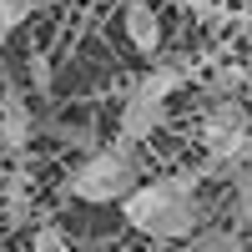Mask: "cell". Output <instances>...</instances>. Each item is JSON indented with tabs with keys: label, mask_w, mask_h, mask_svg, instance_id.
I'll use <instances>...</instances> for the list:
<instances>
[{
	"label": "cell",
	"mask_w": 252,
	"mask_h": 252,
	"mask_svg": "<svg viewBox=\"0 0 252 252\" xmlns=\"http://www.w3.org/2000/svg\"><path fill=\"white\" fill-rule=\"evenodd\" d=\"M166 121V101H157V96H146L141 86H131V96H126V106H121V136L116 141H146L157 131V126Z\"/></svg>",
	"instance_id": "5b68a950"
},
{
	"label": "cell",
	"mask_w": 252,
	"mask_h": 252,
	"mask_svg": "<svg viewBox=\"0 0 252 252\" xmlns=\"http://www.w3.org/2000/svg\"><path fill=\"white\" fill-rule=\"evenodd\" d=\"M121 26H126V40L141 51V56H157L161 51V20L146 0H121Z\"/></svg>",
	"instance_id": "8992f818"
},
{
	"label": "cell",
	"mask_w": 252,
	"mask_h": 252,
	"mask_svg": "<svg viewBox=\"0 0 252 252\" xmlns=\"http://www.w3.org/2000/svg\"><path fill=\"white\" fill-rule=\"evenodd\" d=\"M187 242H192V252H247L242 237H237V232H227V227H197Z\"/></svg>",
	"instance_id": "52a82bcc"
},
{
	"label": "cell",
	"mask_w": 252,
	"mask_h": 252,
	"mask_svg": "<svg viewBox=\"0 0 252 252\" xmlns=\"http://www.w3.org/2000/svg\"><path fill=\"white\" fill-rule=\"evenodd\" d=\"M202 146H207V157L212 161H242L247 157V146H252V111L242 106V101H212L202 116Z\"/></svg>",
	"instance_id": "3957f363"
},
{
	"label": "cell",
	"mask_w": 252,
	"mask_h": 252,
	"mask_svg": "<svg viewBox=\"0 0 252 252\" xmlns=\"http://www.w3.org/2000/svg\"><path fill=\"white\" fill-rule=\"evenodd\" d=\"M136 86H141L146 96H157V101H172V91L182 86V71H172V66H157L152 76H141Z\"/></svg>",
	"instance_id": "9c48e42d"
},
{
	"label": "cell",
	"mask_w": 252,
	"mask_h": 252,
	"mask_svg": "<svg viewBox=\"0 0 252 252\" xmlns=\"http://www.w3.org/2000/svg\"><path fill=\"white\" fill-rule=\"evenodd\" d=\"M121 217L136 232L157 237V242H187L202 227V207H197V177H161L131 187L121 197Z\"/></svg>",
	"instance_id": "6da1fadb"
},
{
	"label": "cell",
	"mask_w": 252,
	"mask_h": 252,
	"mask_svg": "<svg viewBox=\"0 0 252 252\" xmlns=\"http://www.w3.org/2000/svg\"><path fill=\"white\" fill-rule=\"evenodd\" d=\"M26 66H31V86H35V91H51V61L40 56V51H31Z\"/></svg>",
	"instance_id": "7c38bea8"
},
{
	"label": "cell",
	"mask_w": 252,
	"mask_h": 252,
	"mask_svg": "<svg viewBox=\"0 0 252 252\" xmlns=\"http://www.w3.org/2000/svg\"><path fill=\"white\" fill-rule=\"evenodd\" d=\"M242 86H247V101H252V56H247V71H242Z\"/></svg>",
	"instance_id": "5bb4252c"
},
{
	"label": "cell",
	"mask_w": 252,
	"mask_h": 252,
	"mask_svg": "<svg viewBox=\"0 0 252 252\" xmlns=\"http://www.w3.org/2000/svg\"><path fill=\"white\" fill-rule=\"evenodd\" d=\"M31 131H35V116L26 106V96H20V86L5 76L0 81V141H5V152L20 157L31 146Z\"/></svg>",
	"instance_id": "277c9868"
},
{
	"label": "cell",
	"mask_w": 252,
	"mask_h": 252,
	"mask_svg": "<svg viewBox=\"0 0 252 252\" xmlns=\"http://www.w3.org/2000/svg\"><path fill=\"white\" fill-rule=\"evenodd\" d=\"M31 252H71V242L61 237V227H35V237H31Z\"/></svg>",
	"instance_id": "30bf717a"
},
{
	"label": "cell",
	"mask_w": 252,
	"mask_h": 252,
	"mask_svg": "<svg viewBox=\"0 0 252 252\" xmlns=\"http://www.w3.org/2000/svg\"><path fill=\"white\" fill-rule=\"evenodd\" d=\"M237 217L252 227V172H237Z\"/></svg>",
	"instance_id": "4fadbf2b"
},
{
	"label": "cell",
	"mask_w": 252,
	"mask_h": 252,
	"mask_svg": "<svg viewBox=\"0 0 252 252\" xmlns=\"http://www.w3.org/2000/svg\"><path fill=\"white\" fill-rule=\"evenodd\" d=\"M56 5V0H0V31H15V26H26V20L35 10H46Z\"/></svg>",
	"instance_id": "ba28073f"
},
{
	"label": "cell",
	"mask_w": 252,
	"mask_h": 252,
	"mask_svg": "<svg viewBox=\"0 0 252 252\" xmlns=\"http://www.w3.org/2000/svg\"><path fill=\"white\" fill-rule=\"evenodd\" d=\"M131 187H136V146L131 141H111V146H96V152L71 172L66 192L81 197V202L106 207V202H121Z\"/></svg>",
	"instance_id": "7a4b0ae2"
},
{
	"label": "cell",
	"mask_w": 252,
	"mask_h": 252,
	"mask_svg": "<svg viewBox=\"0 0 252 252\" xmlns=\"http://www.w3.org/2000/svg\"><path fill=\"white\" fill-rule=\"evenodd\" d=\"M51 136L66 141V146H81V152H96V136L86 131V126H51Z\"/></svg>",
	"instance_id": "8fae6325"
},
{
	"label": "cell",
	"mask_w": 252,
	"mask_h": 252,
	"mask_svg": "<svg viewBox=\"0 0 252 252\" xmlns=\"http://www.w3.org/2000/svg\"><path fill=\"white\" fill-rule=\"evenodd\" d=\"M0 252H10V247H5V242H0Z\"/></svg>",
	"instance_id": "9a60e30c"
}]
</instances>
